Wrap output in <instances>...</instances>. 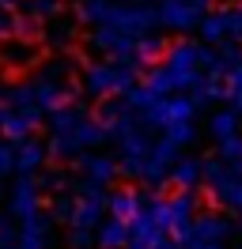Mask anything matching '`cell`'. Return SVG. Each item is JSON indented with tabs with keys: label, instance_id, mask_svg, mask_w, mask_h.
<instances>
[{
	"label": "cell",
	"instance_id": "5",
	"mask_svg": "<svg viewBox=\"0 0 242 249\" xmlns=\"http://www.w3.org/2000/svg\"><path fill=\"white\" fill-rule=\"evenodd\" d=\"M42 162H45V143L30 140V136L15 143V174H34L42 170Z\"/></svg>",
	"mask_w": 242,
	"mask_h": 249
},
{
	"label": "cell",
	"instance_id": "6",
	"mask_svg": "<svg viewBox=\"0 0 242 249\" xmlns=\"http://www.w3.org/2000/svg\"><path fill=\"white\" fill-rule=\"evenodd\" d=\"M30 132H34V124H30L19 109H12V106L0 102V136H4L8 143H19L23 136H30Z\"/></svg>",
	"mask_w": 242,
	"mask_h": 249
},
{
	"label": "cell",
	"instance_id": "16",
	"mask_svg": "<svg viewBox=\"0 0 242 249\" xmlns=\"http://www.w3.org/2000/svg\"><path fill=\"white\" fill-rule=\"evenodd\" d=\"M68 242H72V249H87L91 246V231H87V227H72Z\"/></svg>",
	"mask_w": 242,
	"mask_h": 249
},
{
	"label": "cell",
	"instance_id": "8",
	"mask_svg": "<svg viewBox=\"0 0 242 249\" xmlns=\"http://www.w3.org/2000/svg\"><path fill=\"white\" fill-rule=\"evenodd\" d=\"M110 212H114L118 219H125V223H129V219L140 212V200H136V193H129V189L114 193V196H110Z\"/></svg>",
	"mask_w": 242,
	"mask_h": 249
},
{
	"label": "cell",
	"instance_id": "20",
	"mask_svg": "<svg viewBox=\"0 0 242 249\" xmlns=\"http://www.w3.org/2000/svg\"><path fill=\"white\" fill-rule=\"evenodd\" d=\"M4 249H19V246H15V242H12V246H4Z\"/></svg>",
	"mask_w": 242,
	"mask_h": 249
},
{
	"label": "cell",
	"instance_id": "11",
	"mask_svg": "<svg viewBox=\"0 0 242 249\" xmlns=\"http://www.w3.org/2000/svg\"><path fill=\"white\" fill-rule=\"evenodd\" d=\"M0 57H4V64H19V68H23V64L34 61V49H30L27 42H23V46H4Z\"/></svg>",
	"mask_w": 242,
	"mask_h": 249
},
{
	"label": "cell",
	"instance_id": "3",
	"mask_svg": "<svg viewBox=\"0 0 242 249\" xmlns=\"http://www.w3.org/2000/svg\"><path fill=\"white\" fill-rule=\"evenodd\" d=\"M12 215L15 219H30L34 212H42V189L34 181V174H19L12 185Z\"/></svg>",
	"mask_w": 242,
	"mask_h": 249
},
{
	"label": "cell",
	"instance_id": "21",
	"mask_svg": "<svg viewBox=\"0 0 242 249\" xmlns=\"http://www.w3.org/2000/svg\"><path fill=\"white\" fill-rule=\"evenodd\" d=\"M4 223H8V219H4V215H0V227H4Z\"/></svg>",
	"mask_w": 242,
	"mask_h": 249
},
{
	"label": "cell",
	"instance_id": "17",
	"mask_svg": "<svg viewBox=\"0 0 242 249\" xmlns=\"http://www.w3.org/2000/svg\"><path fill=\"white\" fill-rule=\"evenodd\" d=\"M34 181H38V189H60V185H64L60 174H42V178H34Z\"/></svg>",
	"mask_w": 242,
	"mask_h": 249
},
{
	"label": "cell",
	"instance_id": "7",
	"mask_svg": "<svg viewBox=\"0 0 242 249\" xmlns=\"http://www.w3.org/2000/svg\"><path fill=\"white\" fill-rule=\"evenodd\" d=\"M95 242H99V249H121L125 242H129V231H125V219H110V223H102V231L95 234Z\"/></svg>",
	"mask_w": 242,
	"mask_h": 249
},
{
	"label": "cell",
	"instance_id": "19",
	"mask_svg": "<svg viewBox=\"0 0 242 249\" xmlns=\"http://www.w3.org/2000/svg\"><path fill=\"white\" fill-rule=\"evenodd\" d=\"M27 0H0V12H19Z\"/></svg>",
	"mask_w": 242,
	"mask_h": 249
},
{
	"label": "cell",
	"instance_id": "22",
	"mask_svg": "<svg viewBox=\"0 0 242 249\" xmlns=\"http://www.w3.org/2000/svg\"><path fill=\"white\" fill-rule=\"evenodd\" d=\"M0 249H4V246H0Z\"/></svg>",
	"mask_w": 242,
	"mask_h": 249
},
{
	"label": "cell",
	"instance_id": "14",
	"mask_svg": "<svg viewBox=\"0 0 242 249\" xmlns=\"http://www.w3.org/2000/svg\"><path fill=\"white\" fill-rule=\"evenodd\" d=\"M95 121L102 124V128H114V124L121 121V106H114V102H102V106H99V113H95Z\"/></svg>",
	"mask_w": 242,
	"mask_h": 249
},
{
	"label": "cell",
	"instance_id": "18",
	"mask_svg": "<svg viewBox=\"0 0 242 249\" xmlns=\"http://www.w3.org/2000/svg\"><path fill=\"white\" fill-rule=\"evenodd\" d=\"M0 38H12V12H0Z\"/></svg>",
	"mask_w": 242,
	"mask_h": 249
},
{
	"label": "cell",
	"instance_id": "1",
	"mask_svg": "<svg viewBox=\"0 0 242 249\" xmlns=\"http://www.w3.org/2000/svg\"><path fill=\"white\" fill-rule=\"evenodd\" d=\"M133 87V72L129 68H114V64H87L83 72V91L102 98L110 91H129Z\"/></svg>",
	"mask_w": 242,
	"mask_h": 249
},
{
	"label": "cell",
	"instance_id": "4",
	"mask_svg": "<svg viewBox=\"0 0 242 249\" xmlns=\"http://www.w3.org/2000/svg\"><path fill=\"white\" fill-rule=\"evenodd\" d=\"M15 246L19 249H49V215L34 212L30 219H19Z\"/></svg>",
	"mask_w": 242,
	"mask_h": 249
},
{
	"label": "cell",
	"instance_id": "10",
	"mask_svg": "<svg viewBox=\"0 0 242 249\" xmlns=\"http://www.w3.org/2000/svg\"><path fill=\"white\" fill-rule=\"evenodd\" d=\"M27 16L30 19H57L60 0H27Z\"/></svg>",
	"mask_w": 242,
	"mask_h": 249
},
{
	"label": "cell",
	"instance_id": "12",
	"mask_svg": "<svg viewBox=\"0 0 242 249\" xmlns=\"http://www.w3.org/2000/svg\"><path fill=\"white\" fill-rule=\"evenodd\" d=\"M72 212H76V200H72V196H53L49 219H57V223H72Z\"/></svg>",
	"mask_w": 242,
	"mask_h": 249
},
{
	"label": "cell",
	"instance_id": "9",
	"mask_svg": "<svg viewBox=\"0 0 242 249\" xmlns=\"http://www.w3.org/2000/svg\"><path fill=\"white\" fill-rule=\"evenodd\" d=\"M83 170H87V181H95V185H106L110 178H114V162L102 155H91L83 159Z\"/></svg>",
	"mask_w": 242,
	"mask_h": 249
},
{
	"label": "cell",
	"instance_id": "15",
	"mask_svg": "<svg viewBox=\"0 0 242 249\" xmlns=\"http://www.w3.org/2000/svg\"><path fill=\"white\" fill-rule=\"evenodd\" d=\"M8 174H15V143L0 140V178H8Z\"/></svg>",
	"mask_w": 242,
	"mask_h": 249
},
{
	"label": "cell",
	"instance_id": "2",
	"mask_svg": "<svg viewBox=\"0 0 242 249\" xmlns=\"http://www.w3.org/2000/svg\"><path fill=\"white\" fill-rule=\"evenodd\" d=\"M30 91H34V106L42 109V113H53V109H60V106H68V102H76V87H60V79H53V76H38L34 83H30Z\"/></svg>",
	"mask_w": 242,
	"mask_h": 249
},
{
	"label": "cell",
	"instance_id": "13",
	"mask_svg": "<svg viewBox=\"0 0 242 249\" xmlns=\"http://www.w3.org/2000/svg\"><path fill=\"white\" fill-rule=\"evenodd\" d=\"M12 38H19V42H30V38H34V23H30V16L12 12Z\"/></svg>",
	"mask_w": 242,
	"mask_h": 249
}]
</instances>
